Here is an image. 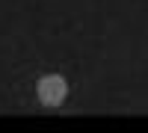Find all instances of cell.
Wrapping results in <instances>:
<instances>
[{"instance_id": "cell-1", "label": "cell", "mask_w": 148, "mask_h": 133, "mask_svg": "<svg viewBox=\"0 0 148 133\" xmlns=\"http://www.w3.org/2000/svg\"><path fill=\"white\" fill-rule=\"evenodd\" d=\"M36 98L42 106H62L68 98V80L62 74H42L36 80Z\"/></svg>"}]
</instances>
